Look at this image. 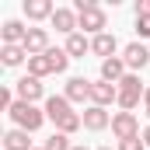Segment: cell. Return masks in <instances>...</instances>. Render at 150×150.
<instances>
[{
    "label": "cell",
    "mask_w": 150,
    "mask_h": 150,
    "mask_svg": "<svg viewBox=\"0 0 150 150\" xmlns=\"http://www.w3.org/2000/svg\"><path fill=\"white\" fill-rule=\"evenodd\" d=\"M122 77H126V59L112 56V59H105V63H101V80H108V84H119Z\"/></svg>",
    "instance_id": "obj_16"
},
{
    "label": "cell",
    "mask_w": 150,
    "mask_h": 150,
    "mask_svg": "<svg viewBox=\"0 0 150 150\" xmlns=\"http://www.w3.org/2000/svg\"><path fill=\"white\" fill-rule=\"evenodd\" d=\"M143 108H147V115H150V87H147V94H143Z\"/></svg>",
    "instance_id": "obj_26"
},
{
    "label": "cell",
    "mask_w": 150,
    "mask_h": 150,
    "mask_svg": "<svg viewBox=\"0 0 150 150\" xmlns=\"http://www.w3.org/2000/svg\"><path fill=\"white\" fill-rule=\"evenodd\" d=\"M98 150H112V147H98Z\"/></svg>",
    "instance_id": "obj_28"
},
{
    "label": "cell",
    "mask_w": 150,
    "mask_h": 150,
    "mask_svg": "<svg viewBox=\"0 0 150 150\" xmlns=\"http://www.w3.org/2000/svg\"><path fill=\"white\" fill-rule=\"evenodd\" d=\"M74 150H87V147H74Z\"/></svg>",
    "instance_id": "obj_29"
},
{
    "label": "cell",
    "mask_w": 150,
    "mask_h": 150,
    "mask_svg": "<svg viewBox=\"0 0 150 150\" xmlns=\"http://www.w3.org/2000/svg\"><path fill=\"white\" fill-rule=\"evenodd\" d=\"M143 143H147V147H150V126H147V129H143Z\"/></svg>",
    "instance_id": "obj_27"
},
{
    "label": "cell",
    "mask_w": 150,
    "mask_h": 150,
    "mask_svg": "<svg viewBox=\"0 0 150 150\" xmlns=\"http://www.w3.org/2000/svg\"><path fill=\"white\" fill-rule=\"evenodd\" d=\"M143 94H147V91L140 87V77L136 74H126L122 80H119V108H122V112H133Z\"/></svg>",
    "instance_id": "obj_4"
},
{
    "label": "cell",
    "mask_w": 150,
    "mask_h": 150,
    "mask_svg": "<svg viewBox=\"0 0 150 150\" xmlns=\"http://www.w3.org/2000/svg\"><path fill=\"white\" fill-rule=\"evenodd\" d=\"M11 119L18 122V129H25V133H35L38 126L45 122V112H38L35 105H28V101H14V108H11Z\"/></svg>",
    "instance_id": "obj_3"
},
{
    "label": "cell",
    "mask_w": 150,
    "mask_h": 150,
    "mask_svg": "<svg viewBox=\"0 0 150 150\" xmlns=\"http://www.w3.org/2000/svg\"><path fill=\"white\" fill-rule=\"evenodd\" d=\"M25 14H28L32 21H42V18H52L56 7H52L49 0H25Z\"/></svg>",
    "instance_id": "obj_18"
},
{
    "label": "cell",
    "mask_w": 150,
    "mask_h": 150,
    "mask_svg": "<svg viewBox=\"0 0 150 150\" xmlns=\"http://www.w3.org/2000/svg\"><path fill=\"white\" fill-rule=\"evenodd\" d=\"M35 150H45V147H35Z\"/></svg>",
    "instance_id": "obj_30"
},
{
    "label": "cell",
    "mask_w": 150,
    "mask_h": 150,
    "mask_svg": "<svg viewBox=\"0 0 150 150\" xmlns=\"http://www.w3.org/2000/svg\"><path fill=\"white\" fill-rule=\"evenodd\" d=\"M49 49V32L45 28H28V35H25V52L28 56H42Z\"/></svg>",
    "instance_id": "obj_10"
},
{
    "label": "cell",
    "mask_w": 150,
    "mask_h": 150,
    "mask_svg": "<svg viewBox=\"0 0 150 150\" xmlns=\"http://www.w3.org/2000/svg\"><path fill=\"white\" fill-rule=\"evenodd\" d=\"M45 150H74V147H70V136H63V133H52V136L45 140Z\"/></svg>",
    "instance_id": "obj_21"
},
{
    "label": "cell",
    "mask_w": 150,
    "mask_h": 150,
    "mask_svg": "<svg viewBox=\"0 0 150 150\" xmlns=\"http://www.w3.org/2000/svg\"><path fill=\"white\" fill-rule=\"evenodd\" d=\"M25 45H4L0 49V59H4V67H21L25 63Z\"/></svg>",
    "instance_id": "obj_20"
},
{
    "label": "cell",
    "mask_w": 150,
    "mask_h": 150,
    "mask_svg": "<svg viewBox=\"0 0 150 150\" xmlns=\"http://www.w3.org/2000/svg\"><path fill=\"white\" fill-rule=\"evenodd\" d=\"M74 11H77V28H84V32H94V35H101L105 32V11L94 4V0H77L74 4Z\"/></svg>",
    "instance_id": "obj_2"
},
{
    "label": "cell",
    "mask_w": 150,
    "mask_h": 150,
    "mask_svg": "<svg viewBox=\"0 0 150 150\" xmlns=\"http://www.w3.org/2000/svg\"><path fill=\"white\" fill-rule=\"evenodd\" d=\"M25 35H28V28L21 21H4V28H0L4 45H25Z\"/></svg>",
    "instance_id": "obj_13"
},
{
    "label": "cell",
    "mask_w": 150,
    "mask_h": 150,
    "mask_svg": "<svg viewBox=\"0 0 150 150\" xmlns=\"http://www.w3.org/2000/svg\"><path fill=\"white\" fill-rule=\"evenodd\" d=\"M0 108H4V112L14 108V94H11V87H0Z\"/></svg>",
    "instance_id": "obj_23"
},
{
    "label": "cell",
    "mask_w": 150,
    "mask_h": 150,
    "mask_svg": "<svg viewBox=\"0 0 150 150\" xmlns=\"http://www.w3.org/2000/svg\"><path fill=\"white\" fill-rule=\"evenodd\" d=\"M136 35H150V14H136Z\"/></svg>",
    "instance_id": "obj_22"
},
{
    "label": "cell",
    "mask_w": 150,
    "mask_h": 150,
    "mask_svg": "<svg viewBox=\"0 0 150 150\" xmlns=\"http://www.w3.org/2000/svg\"><path fill=\"white\" fill-rule=\"evenodd\" d=\"M80 119H84V129H91V133H101V129L112 122V119H108V112H105V108H98V105L84 108V115H80Z\"/></svg>",
    "instance_id": "obj_12"
},
{
    "label": "cell",
    "mask_w": 150,
    "mask_h": 150,
    "mask_svg": "<svg viewBox=\"0 0 150 150\" xmlns=\"http://www.w3.org/2000/svg\"><path fill=\"white\" fill-rule=\"evenodd\" d=\"M119 150H147V143H143L140 136H133V140H122V143H119Z\"/></svg>",
    "instance_id": "obj_24"
},
{
    "label": "cell",
    "mask_w": 150,
    "mask_h": 150,
    "mask_svg": "<svg viewBox=\"0 0 150 150\" xmlns=\"http://www.w3.org/2000/svg\"><path fill=\"white\" fill-rule=\"evenodd\" d=\"M122 59H126V67L129 70H143L150 63V49L143 45V42H129L126 45V52H122Z\"/></svg>",
    "instance_id": "obj_8"
},
{
    "label": "cell",
    "mask_w": 150,
    "mask_h": 150,
    "mask_svg": "<svg viewBox=\"0 0 150 150\" xmlns=\"http://www.w3.org/2000/svg\"><path fill=\"white\" fill-rule=\"evenodd\" d=\"M112 133L119 136V143L140 136V119H136L133 112H115V115H112Z\"/></svg>",
    "instance_id": "obj_5"
},
{
    "label": "cell",
    "mask_w": 150,
    "mask_h": 150,
    "mask_svg": "<svg viewBox=\"0 0 150 150\" xmlns=\"http://www.w3.org/2000/svg\"><path fill=\"white\" fill-rule=\"evenodd\" d=\"M70 115H74V108H70L67 94H59V98H56V94H52V98H45V119H49V122H56V129H59Z\"/></svg>",
    "instance_id": "obj_6"
},
{
    "label": "cell",
    "mask_w": 150,
    "mask_h": 150,
    "mask_svg": "<svg viewBox=\"0 0 150 150\" xmlns=\"http://www.w3.org/2000/svg\"><path fill=\"white\" fill-rule=\"evenodd\" d=\"M49 21H52L56 32H67V35L77 32V11H70V7H56V14H52Z\"/></svg>",
    "instance_id": "obj_11"
},
{
    "label": "cell",
    "mask_w": 150,
    "mask_h": 150,
    "mask_svg": "<svg viewBox=\"0 0 150 150\" xmlns=\"http://www.w3.org/2000/svg\"><path fill=\"white\" fill-rule=\"evenodd\" d=\"M91 52H94V56H101V63H105V59H112V52H115V35H108V32L94 35V38H91Z\"/></svg>",
    "instance_id": "obj_15"
},
{
    "label": "cell",
    "mask_w": 150,
    "mask_h": 150,
    "mask_svg": "<svg viewBox=\"0 0 150 150\" xmlns=\"http://www.w3.org/2000/svg\"><path fill=\"white\" fill-rule=\"evenodd\" d=\"M112 101H119V84H108V80H94V84H91V105L105 108V105H112Z\"/></svg>",
    "instance_id": "obj_7"
},
{
    "label": "cell",
    "mask_w": 150,
    "mask_h": 150,
    "mask_svg": "<svg viewBox=\"0 0 150 150\" xmlns=\"http://www.w3.org/2000/svg\"><path fill=\"white\" fill-rule=\"evenodd\" d=\"M67 63H70V56H67V49H45L42 56H28V77H49V74H63L67 70Z\"/></svg>",
    "instance_id": "obj_1"
},
{
    "label": "cell",
    "mask_w": 150,
    "mask_h": 150,
    "mask_svg": "<svg viewBox=\"0 0 150 150\" xmlns=\"http://www.w3.org/2000/svg\"><path fill=\"white\" fill-rule=\"evenodd\" d=\"M63 49H67L70 59H84V52H91V42L80 35V32H74V35H67V45Z\"/></svg>",
    "instance_id": "obj_17"
},
{
    "label": "cell",
    "mask_w": 150,
    "mask_h": 150,
    "mask_svg": "<svg viewBox=\"0 0 150 150\" xmlns=\"http://www.w3.org/2000/svg\"><path fill=\"white\" fill-rule=\"evenodd\" d=\"M14 87H18V101H28V105H35L38 98H42V80H38V77H21Z\"/></svg>",
    "instance_id": "obj_9"
},
{
    "label": "cell",
    "mask_w": 150,
    "mask_h": 150,
    "mask_svg": "<svg viewBox=\"0 0 150 150\" xmlns=\"http://www.w3.org/2000/svg\"><path fill=\"white\" fill-rule=\"evenodd\" d=\"M4 147H7V150H35L25 129H11V133L4 136Z\"/></svg>",
    "instance_id": "obj_19"
},
{
    "label": "cell",
    "mask_w": 150,
    "mask_h": 150,
    "mask_svg": "<svg viewBox=\"0 0 150 150\" xmlns=\"http://www.w3.org/2000/svg\"><path fill=\"white\" fill-rule=\"evenodd\" d=\"M136 14H150V0H136Z\"/></svg>",
    "instance_id": "obj_25"
},
{
    "label": "cell",
    "mask_w": 150,
    "mask_h": 150,
    "mask_svg": "<svg viewBox=\"0 0 150 150\" xmlns=\"http://www.w3.org/2000/svg\"><path fill=\"white\" fill-rule=\"evenodd\" d=\"M87 98H91V80L70 77L67 80V101H87Z\"/></svg>",
    "instance_id": "obj_14"
}]
</instances>
